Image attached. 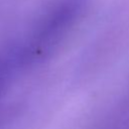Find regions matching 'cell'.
Here are the masks:
<instances>
[{"label":"cell","instance_id":"obj_1","mask_svg":"<svg viewBox=\"0 0 129 129\" xmlns=\"http://www.w3.org/2000/svg\"><path fill=\"white\" fill-rule=\"evenodd\" d=\"M79 10V0H67L50 11L30 40L20 46L25 64L39 61L51 54L74 24Z\"/></svg>","mask_w":129,"mask_h":129},{"label":"cell","instance_id":"obj_2","mask_svg":"<svg viewBox=\"0 0 129 129\" xmlns=\"http://www.w3.org/2000/svg\"><path fill=\"white\" fill-rule=\"evenodd\" d=\"M23 66H25V63L23 61L20 47H15L0 54V99L16 72Z\"/></svg>","mask_w":129,"mask_h":129}]
</instances>
